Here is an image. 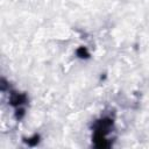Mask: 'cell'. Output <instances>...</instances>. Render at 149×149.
<instances>
[{
	"mask_svg": "<svg viewBox=\"0 0 149 149\" xmlns=\"http://www.w3.org/2000/svg\"><path fill=\"white\" fill-rule=\"evenodd\" d=\"M113 120L111 118H101L93 123V143L97 148H108L111 142L107 140V135L112 130Z\"/></svg>",
	"mask_w": 149,
	"mask_h": 149,
	"instance_id": "cell-1",
	"label": "cell"
},
{
	"mask_svg": "<svg viewBox=\"0 0 149 149\" xmlns=\"http://www.w3.org/2000/svg\"><path fill=\"white\" fill-rule=\"evenodd\" d=\"M9 102H10L12 106L15 107V111H16V119H17V120L22 119V116H23V114H24L23 105H26V102H27V95L23 94V93L13 92V93H10Z\"/></svg>",
	"mask_w": 149,
	"mask_h": 149,
	"instance_id": "cell-2",
	"label": "cell"
},
{
	"mask_svg": "<svg viewBox=\"0 0 149 149\" xmlns=\"http://www.w3.org/2000/svg\"><path fill=\"white\" fill-rule=\"evenodd\" d=\"M77 55L79 56V57H81V58H86V57H88V52H87V50H86V48H84V47H81V48H79L78 50H77Z\"/></svg>",
	"mask_w": 149,
	"mask_h": 149,
	"instance_id": "cell-3",
	"label": "cell"
}]
</instances>
